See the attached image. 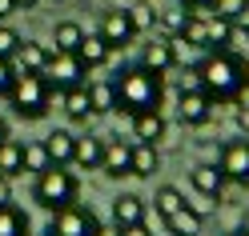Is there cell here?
Listing matches in <instances>:
<instances>
[{
    "label": "cell",
    "instance_id": "cell-1",
    "mask_svg": "<svg viewBox=\"0 0 249 236\" xmlns=\"http://www.w3.org/2000/svg\"><path fill=\"white\" fill-rule=\"evenodd\" d=\"M193 76H197L201 92H205L213 104H229V100H237L245 92V84H249V60L241 52H233V48H209L197 60Z\"/></svg>",
    "mask_w": 249,
    "mask_h": 236
},
{
    "label": "cell",
    "instance_id": "cell-2",
    "mask_svg": "<svg viewBox=\"0 0 249 236\" xmlns=\"http://www.w3.org/2000/svg\"><path fill=\"white\" fill-rule=\"evenodd\" d=\"M117 108L121 112H149V108H161V96H165V84H161V76L157 72H149L145 64H133V68H124L117 80Z\"/></svg>",
    "mask_w": 249,
    "mask_h": 236
},
{
    "label": "cell",
    "instance_id": "cell-3",
    "mask_svg": "<svg viewBox=\"0 0 249 236\" xmlns=\"http://www.w3.org/2000/svg\"><path fill=\"white\" fill-rule=\"evenodd\" d=\"M4 100H8V108L20 120H44L49 108H53V100H56V92H53L49 80H44V72H17V80H12Z\"/></svg>",
    "mask_w": 249,
    "mask_h": 236
},
{
    "label": "cell",
    "instance_id": "cell-4",
    "mask_svg": "<svg viewBox=\"0 0 249 236\" xmlns=\"http://www.w3.org/2000/svg\"><path fill=\"white\" fill-rule=\"evenodd\" d=\"M76 196H81V180L72 176V172L65 164H49L44 172H36V184H33V200L40 204L44 212H56L65 208V204H72Z\"/></svg>",
    "mask_w": 249,
    "mask_h": 236
},
{
    "label": "cell",
    "instance_id": "cell-5",
    "mask_svg": "<svg viewBox=\"0 0 249 236\" xmlns=\"http://www.w3.org/2000/svg\"><path fill=\"white\" fill-rule=\"evenodd\" d=\"M53 220H49V236H92V228L101 224L97 220V212L92 208H85V204H65V208H56V212H49Z\"/></svg>",
    "mask_w": 249,
    "mask_h": 236
},
{
    "label": "cell",
    "instance_id": "cell-6",
    "mask_svg": "<svg viewBox=\"0 0 249 236\" xmlns=\"http://www.w3.org/2000/svg\"><path fill=\"white\" fill-rule=\"evenodd\" d=\"M85 76L89 68L76 60V52H49V64H44V80L53 84V92H65V88H76V84H85Z\"/></svg>",
    "mask_w": 249,
    "mask_h": 236
},
{
    "label": "cell",
    "instance_id": "cell-7",
    "mask_svg": "<svg viewBox=\"0 0 249 236\" xmlns=\"http://www.w3.org/2000/svg\"><path fill=\"white\" fill-rule=\"evenodd\" d=\"M177 116H181L185 128H201V124H209V116H213V100L197 84H189V88H181V96H177Z\"/></svg>",
    "mask_w": 249,
    "mask_h": 236
},
{
    "label": "cell",
    "instance_id": "cell-8",
    "mask_svg": "<svg viewBox=\"0 0 249 236\" xmlns=\"http://www.w3.org/2000/svg\"><path fill=\"white\" fill-rule=\"evenodd\" d=\"M217 168L225 172V180L249 184V136L245 140H229V144L221 148V164Z\"/></svg>",
    "mask_w": 249,
    "mask_h": 236
},
{
    "label": "cell",
    "instance_id": "cell-9",
    "mask_svg": "<svg viewBox=\"0 0 249 236\" xmlns=\"http://www.w3.org/2000/svg\"><path fill=\"white\" fill-rule=\"evenodd\" d=\"M101 172L108 180H121L133 172V140H105V156H101Z\"/></svg>",
    "mask_w": 249,
    "mask_h": 236
},
{
    "label": "cell",
    "instance_id": "cell-10",
    "mask_svg": "<svg viewBox=\"0 0 249 236\" xmlns=\"http://www.w3.org/2000/svg\"><path fill=\"white\" fill-rule=\"evenodd\" d=\"M133 36H137V28H133V20H129V12H124V8H113V12H105V16H101V40L113 52L124 48Z\"/></svg>",
    "mask_w": 249,
    "mask_h": 236
},
{
    "label": "cell",
    "instance_id": "cell-11",
    "mask_svg": "<svg viewBox=\"0 0 249 236\" xmlns=\"http://www.w3.org/2000/svg\"><path fill=\"white\" fill-rule=\"evenodd\" d=\"M189 184H193V192H197V196H205V200H221V192H225V172L217 168V164H193Z\"/></svg>",
    "mask_w": 249,
    "mask_h": 236
},
{
    "label": "cell",
    "instance_id": "cell-12",
    "mask_svg": "<svg viewBox=\"0 0 249 236\" xmlns=\"http://www.w3.org/2000/svg\"><path fill=\"white\" fill-rule=\"evenodd\" d=\"M141 64H145L149 72H157V76H165L169 68H177V56H173V44H169V36H153V40L145 44Z\"/></svg>",
    "mask_w": 249,
    "mask_h": 236
},
{
    "label": "cell",
    "instance_id": "cell-13",
    "mask_svg": "<svg viewBox=\"0 0 249 236\" xmlns=\"http://www.w3.org/2000/svg\"><path fill=\"white\" fill-rule=\"evenodd\" d=\"M201 228H205V216H201L193 204H181L177 212L165 216V232L169 236H201Z\"/></svg>",
    "mask_w": 249,
    "mask_h": 236
},
{
    "label": "cell",
    "instance_id": "cell-14",
    "mask_svg": "<svg viewBox=\"0 0 249 236\" xmlns=\"http://www.w3.org/2000/svg\"><path fill=\"white\" fill-rule=\"evenodd\" d=\"M133 140H137V144H157V140H165V116H161V108H149V112H137L133 116Z\"/></svg>",
    "mask_w": 249,
    "mask_h": 236
},
{
    "label": "cell",
    "instance_id": "cell-15",
    "mask_svg": "<svg viewBox=\"0 0 249 236\" xmlns=\"http://www.w3.org/2000/svg\"><path fill=\"white\" fill-rule=\"evenodd\" d=\"M149 212H145V200L137 196V192H121L113 200V224L117 228H129V224H141Z\"/></svg>",
    "mask_w": 249,
    "mask_h": 236
},
{
    "label": "cell",
    "instance_id": "cell-16",
    "mask_svg": "<svg viewBox=\"0 0 249 236\" xmlns=\"http://www.w3.org/2000/svg\"><path fill=\"white\" fill-rule=\"evenodd\" d=\"M89 84V80H85ZM85 84H76V88H65V92H56V100H60V108L69 112V120L72 124H89V116H92V108H89V88Z\"/></svg>",
    "mask_w": 249,
    "mask_h": 236
},
{
    "label": "cell",
    "instance_id": "cell-17",
    "mask_svg": "<svg viewBox=\"0 0 249 236\" xmlns=\"http://www.w3.org/2000/svg\"><path fill=\"white\" fill-rule=\"evenodd\" d=\"M49 44H36V40H20L17 56H12V64H17V72H44V64H49Z\"/></svg>",
    "mask_w": 249,
    "mask_h": 236
},
{
    "label": "cell",
    "instance_id": "cell-18",
    "mask_svg": "<svg viewBox=\"0 0 249 236\" xmlns=\"http://www.w3.org/2000/svg\"><path fill=\"white\" fill-rule=\"evenodd\" d=\"M101 156H105V140L101 136H76L72 148V164L85 172H101Z\"/></svg>",
    "mask_w": 249,
    "mask_h": 236
},
{
    "label": "cell",
    "instance_id": "cell-19",
    "mask_svg": "<svg viewBox=\"0 0 249 236\" xmlns=\"http://www.w3.org/2000/svg\"><path fill=\"white\" fill-rule=\"evenodd\" d=\"M76 60H81L85 68H105L108 60H113V48L101 40V32L97 36H81V44H76Z\"/></svg>",
    "mask_w": 249,
    "mask_h": 236
},
{
    "label": "cell",
    "instance_id": "cell-20",
    "mask_svg": "<svg viewBox=\"0 0 249 236\" xmlns=\"http://www.w3.org/2000/svg\"><path fill=\"white\" fill-rule=\"evenodd\" d=\"M40 144H44V152H49V160L53 164H72V148H76V136L69 132V128H56V132H49V136H44L40 140Z\"/></svg>",
    "mask_w": 249,
    "mask_h": 236
},
{
    "label": "cell",
    "instance_id": "cell-21",
    "mask_svg": "<svg viewBox=\"0 0 249 236\" xmlns=\"http://www.w3.org/2000/svg\"><path fill=\"white\" fill-rule=\"evenodd\" d=\"M0 236H33L28 212H20L12 200H0Z\"/></svg>",
    "mask_w": 249,
    "mask_h": 236
},
{
    "label": "cell",
    "instance_id": "cell-22",
    "mask_svg": "<svg viewBox=\"0 0 249 236\" xmlns=\"http://www.w3.org/2000/svg\"><path fill=\"white\" fill-rule=\"evenodd\" d=\"M24 172V144L20 140H0V176L4 180H17Z\"/></svg>",
    "mask_w": 249,
    "mask_h": 236
},
{
    "label": "cell",
    "instance_id": "cell-23",
    "mask_svg": "<svg viewBox=\"0 0 249 236\" xmlns=\"http://www.w3.org/2000/svg\"><path fill=\"white\" fill-rule=\"evenodd\" d=\"M89 108H92V116H105V112H113L117 108V88L113 80H89Z\"/></svg>",
    "mask_w": 249,
    "mask_h": 236
},
{
    "label": "cell",
    "instance_id": "cell-24",
    "mask_svg": "<svg viewBox=\"0 0 249 236\" xmlns=\"http://www.w3.org/2000/svg\"><path fill=\"white\" fill-rule=\"evenodd\" d=\"M205 28H209V48H233V40H237V24L225 20V16H205Z\"/></svg>",
    "mask_w": 249,
    "mask_h": 236
},
{
    "label": "cell",
    "instance_id": "cell-25",
    "mask_svg": "<svg viewBox=\"0 0 249 236\" xmlns=\"http://www.w3.org/2000/svg\"><path fill=\"white\" fill-rule=\"evenodd\" d=\"M157 168H161L157 144H137V140H133V172H129V176H153Z\"/></svg>",
    "mask_w": 249,
    "mask_h": 236
},
{
    "label": "cell",
    "instance_id": "cell-26",
    "mask_svg": "<svg viewBox=\"0 0 249 236\" xmlns=\"http://www.w3.org/2000/svg\"><path fill=\"white\" fill-rule=\"evenodd\" d=\"M81 36H85V28L76 24V20H60V24L53 28V48H56V52H76Z\"/></svg>",
    "mask_w": 249,
    "mask_h": 236
},
{
    "label": "cell",
    "instance_id": "cell-27",
    "mask_svg": "<svg viewBox=\"0 0 249 236\" xmlns=\"http://www.w3.org/2000/svg\"><path fill=\"white\" fill-rule=\"evenodd\" d=\"M193 12L189 8H161L157 12V20H153V28H161V36H181V28H185V20H189Z\"/></svg>",
    "mask_w": 249,
    "mask_h": 236
},
{
    "label": "cell",
    "instance_id": "cell-28",
    "mask_svg": "<svg viewBox=\"0 0 249 236\" xmlns=\"http://www.w3.org/2000/svg\"><path fill=\"white\" fill-rule=\"evenodd\" d=\"M181 204H185L181 188H177V184H161V188H157V196H153V212H157V216L165 220L169 212H177Z\"/></svg>",
    "mask_w": 249,
    "mask_h": 236
},
{
    "label": "cell",
    "instance_id": "cell-29",
    "mask_svg": "<svg viewBox=\"0 0 249 236\" xmlns=\"http://www.w3.org/2000/svg\"><path fill=\"white\" fill-rule=\"evenodd\" d=\"M181 40H189L193 48L209 52V28H205V16H189V20H185V28H181Z\"/></svg>",
    "mask_w": 249,
    "mask_h": 236
},
{
    "label": "cell",
    "instance_id": "cell-30",
    "mask_svg": "<svg viewBox=\"0 0 249 236\" xmlns=\"http://www.w3.org/2000/svg\"><path fill=\"white\" fill-rule=\"evenodd\" d=\"M124 12H129V20H133V28H137V36H141V32H153V20H157V12H153L145 0H137V4H133V8H124Z\"/></svg>",
    "mask_w": 249,
    "mask_h": 236
},
{
    "label": "cell",
    "instance_id": "cell-31",
    "mask_svg": "<svg viewBox=\"0 0 249 236\" xmlns=\"http://www.w3.org/2000/svg\"><path fill=\"white\" fill-rule=\"evenodd\" d=\"M53 160H49V152H44L40 140H33V144H24V172H44Z\"/></svg>",
    "mask_w": 249,
    "mask_h": 236
},
{
    "label": "cell",
    "instance_id": "cell-32",
    "mask_svg": "<svg viewBox=\"0 0 249 236\" xmlns=\"http://www.w3.org/2000/svg\"><path fill=\"white\" fill-rule=\"evenodd\" d=\"M20 32H17V28H8V24H0V60H12V56H17V48H20Z\"/></svg>",
    "mask_w": 249,
    "mask_h": 236
},
{
    "label": "cell",
    "instance_id": "cell-33",
    "mask_svg": "<svg viewBox=\"0 0 249 236\" xmlns=\"http://www.w3.org/2000/svg\"><path fill=\"white\" fill-rule=\"evenodd\" d=\"M241 8H245V0H213V4H209L213 16H225V20H237Z\"/></svg>",
    "mask_w": 249,
    "mask_h": 236
},
{
    "label": "cell",
    "instance_id": "cell-34",
    "mask_svg": "<svg viewBox=\"0 0 249 236\" xmlns=\"http://www.w3.org/2000/svg\"><path fill=\"white\" fill-rule=\"evenodd\" d=\"M12 80H17V64L12 60H0V96H8Z\"/></svg>",
    "mask_w": 249,
    "mask_h": 236
},
{
    "label": "cell",
    "instance_id": "cell-35",
    "mask_svg": "<svg viewBox=\"0 0 249 236\" xmlns=\"http://www.w3.org/2000/svg\"><path fill=\"white\" fill-rule=\"evenodd\" d=\"M209 4L213 0H181V8H189L193 16H209Z\"/></svg>",
    "mask_w": 249,
    "mask_h": 236
},
{
    "label": "cell",
    "instance_id": "cell-36",
    "mask_svg": "<svg viewBox=\"0 0 249 236\" xmlns=\"http://www.w3.org/2000/svg\"><path fill=\"white\" fill-rule=\"evenodd\" d=\"M237 128L249 136V104H245V100H241V108H237Z\"/></svg>",
    "mask_w": 249,
    "mask_h": 236
},
{
    "label": "cell",
    "instance_id": "cell-37",
    "mask_svg": "<svg viewBox=\"0 0 249 236\" xmlns=\"http://www.w3.org/2000/svg\"><path fill=\"white\" fill-rule=\"evenodd\" d=\"M92 236H121V228L108 220V224H97V228H92Z\"/></svg>",
    "mask_w": 249,
    "mask_h": 236
},
{
    "label": "cell",
    "instance_id": "cell-38",
    "mask_svg": "<svg viewBox=\"0 0 249 236\" xmlns=\"http://www.w3.org/2000/svg\"><path fill=\"white\" fill-rule=\"evenodd\" d=\"M121 236H153V232L145 228V220H141V224H129V228H121Z\"/></svg>",
    "mask_w": 249,
    "mask_h": 236
},
{
    "label": "cell",
    "instance_id": "cell-39",
    "mask_svg": "<svg viewBox=\"0 0 249 236\" xmlns=\"http://www.w3.org/2000/svg\"><path fill=\"white\" fill-rule=\"evenodd\" d=\"M233 24H237V28H241V32H249V0H245V8L237 12V20H233Z\"/></svg>",
    "mask_w": 249,
    "mask_h": 236
},
{
    "label": "cell",
    "instance_id": "cell-40",
    "mask_svg": "<svg viewBox=\"0 0 249 236\" xmlns=\"http://www.w3.org/2000/svg\"><path fill=\"white\" fill-rule=\"evenodd\" d=\"M12 12H17V4H12V0H0V20L12 16Z\"/></svg>",
    "mask_w": 249,
    "mask_h": 236
},
{
    "label": "cell",
    "instance_id": "cell-41",
    "mask_svg": "<svg viewBox=\"0 0 249 236\" xmlns=\"http://www.w3.org/2000/svg\"><path fill=\"white\" fill-rule=\"evenodd\" d=\"M0 140H8V116L0 112Z\"/></svg>",
    "mask_w": 249,
    "mask_h": 236
},
{
    "label": "cell",
    "instance_id": "cell-42",
    "mask_svg": "<svg viewBox=\"0 0 249 236\" xmlns=\"http://www.w3.org/2000/svg\"><path fill=\"white\" fill-rule=\"evenodd\" d=\"M12 4H17V8H36L40 0H12Z\"/></svg>",
    "mask_w": 249,
    "mask_h": 236
},
{
    "label": "cell",
    "instance_id": "cell-43",
    "mask_svg": "<svg viewBox=\"0 0 249 236\" xmlns=\"http://www.w3.org/2000/svg\"><path fill=\"white\" fill-rule=\"evenodd\" d=\"M0 200H8V180L0 176Z\"/></svg>",
    "mask_w": 249,
    "mask_h": 236
},
{
    "label": "cell",
    "instance_id": "cell-44",
    "mask_svg": "<svg viewBox=\"0 0 249 236\" xmlns=\"http://www.w3.org/2000/svg\"><path fill=\"white\" fill-rule=\"evenodd\" d=\"M233 236H249V228H237V232H233Z\"/></svg>",
    "mask_w": 249,
    "mask_h": 236
},
{
    "label": "cell",
    "instance_id": "cell-45",
    "mask_svg": "<svg viewBox=\"0 0 249 236\" xmlns=\"http://www.w3.org/2000/svg\"><path fill=\"white\" fill-rule=\"evenodd\" d=\"M44 236H49V232H44Z\"/></svg>",
    "mask_w": 249,
    "mask_h": 236
}]
</instances>
